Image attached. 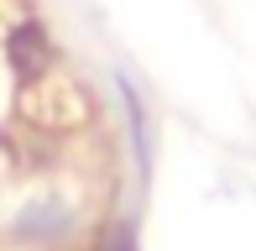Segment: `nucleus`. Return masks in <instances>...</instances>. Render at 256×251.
Returning <instances> with one entry per match:
<instances>
[{"label":"nucleus","instance_id":"f257e3e1","mask_svg":"<svg viewBox=\"0 0 256 251\" xmlns=\"http://www.w3.org/2000/svg\"><path fill=\"white\" fill-rule=\"evenodd\" d=\"M6 63H10V78H16L21 89L48 74L52 42H48V32H42V21H16V26L6 32Z\"/></svg>","mask_w":256,"mask_h":251}]
</instances>
